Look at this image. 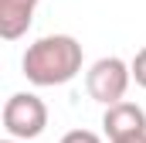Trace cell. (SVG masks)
I'll use <instances>...</instances> for the list:
<instances>
[{"label": "cell", "mask_w": 146, "mask_h": 143, "mask_svg": "<svg viewBox=\"0 0 146 143\" xmlns=\"http://www.w3.org/2000/svg\"><path fill=\"white\" fill-rule=\"evenodd\" d=\"M48 126V106L34 92H14L3 102V130L14 140H37Z\"/></svg>", "instance_id": "cell-2"}, {"label": "cell", "mask_w": 146, "mask_h": 143, "mask_svg": "<svg viewBox=\"0 0 146 143\" xmlns=\"http://www.w3.org/2000/svg\"><path fill=\"white\" fill-rule=\"evenodd\" d=\"M102 130H106V136L112 140H119V136H133V133H146V112L136 102H112L106 106V116H102Z\"/></svg>", "instance_id": "cell-4"}, {"label": "cell", "mask_w": 146, "mask_h": 143, "mask_svg": "<svg viewBox=\"0 0 146 143\" xmlns=\"http://www.w3.org/2000/svg\"><path fill=\"white\" fill-rule=\"evenodd\" d=\"M129 68H133V82L146 89V48H139V51H136V58L129 61Z\"/></svg>", "instance_id": "cell-6"}, {"label": "cell", "mask_w": 146, "mask_h": 143, "mask_svg": "<svg viewBox=\"0 0 146 143\" xmlns=\"http://www.w3.org/2000/svg\"><path fill=\"white\" fill-rule=\"evenodd\" d=\"M21 68L27 82L41 89L48 85H65L82 72V44L72 34H44L34 44H27Z\"/></svg>", "instance_id": "cell-1"}, {"label": "cell", "mask_w": 146, "mask_h": 143, "mask_svg": "<svg viewBox=\"0 0 146 143\" xmlns=\"http://www.w3.org/2000/svg\"><path fill=\"white\" fill-rule=\"evenodd\" d=\"M133 82V68L122 61V58H99L92 68L85 72V89L95 102L112 106V102H122L126 99V89Z\"/></svg>", "instance_id": "cell-3"}, {"label": "cell", "mask_w": 146, "mask_h": 143, "mask_svg": "<svg viewBox=\"0 0 146 143\" xmlns=\"http://www.w3.org/2000/svg\"><path fill=\"white\" fill-rule=\"evenodd\" d=\"M61 143H102L99 133H92V130H72V133H65Z\"/></svg>", "instance_id": "cell-7"}, {"label": "cell", "mask_w": 146, "mask_h": 143, "mask_svg": "<svg viewBox=\"0 0 146 143\" xmlns=\"http://www.w3.org/2000/svg\"><path fill=\"white\" fill-rule=\"evenodd\" d=\"M112 143H146V133H133V136H119Z\"/></svg>", "instance_id": "cell-8"}, {"label": "cell", "mask_w": 146, "mask_h": 143, "mask_svg": "<svg viewBox=\"0 0 146 143\" xmlns=\"http://www.w3.org/2000/svg\"><path fill=\"white\" fill-rule=\"evenodd\" d=\"M37 0H0V34L3 41H17L27 34V27L34 24Z\"/></svg>", "instance_id": "cell-5"}, {"label": "cell", "mask_w": 146, "mask_h": 143, "mask_svg": "<svg viewBox=\"0 0 146 143\" xmlns=\"http://www.w3.org/2000/svg\"><path fill=\"white\" fill-rule=\"evenodd\" d=\"M3 143H21V140H14V136H7V140H3Z\"/></svg>", "instance_id": "cell-9"}]
</instances>
